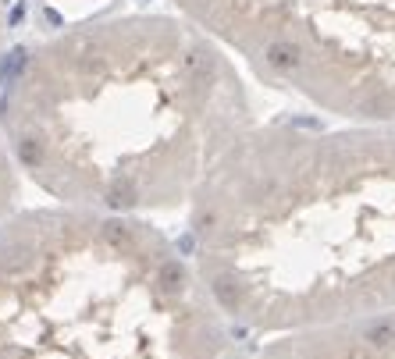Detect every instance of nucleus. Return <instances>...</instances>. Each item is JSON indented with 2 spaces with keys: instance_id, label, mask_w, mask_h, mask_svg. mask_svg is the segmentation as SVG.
I'll use <instances>...</instances> for the list:
<instances>
[{
  "instance_id": "nucleus-1",
  "label": "nucleus",
  "mask_w": 395,
  "mask_h": 359,
  "mask_svg": "<svg viewBox=\"0 0 395 359\" xmlns=\"http://www.w3.org/2000/svg\"><path fill=\"white\" fill-rule=\"evenodd\" d=\"M4 86L18 164L100 214L193 203L257 124L235 57L185 14L75 25L18 57Z\"/></svg>"
},
{
  "instance_id": "nucleus-2",
  "label": "nucleus",
  "mask_w": 395,
  "mask_h": 359,
  "mask_svg": "<svg viewBox=\"0 0 395 359\" xmlns=\"http://www.w3.org/2000/svg\"><path fill=\"white\" fill-rule=\"evenodd\" d=\"M193 263L253 338L395 313V124H253L193 196Z\"/></svg>"
},
{
  "instance_id": "nucleus-3",
  "label": "nucleus",
  "mask_w": 395,
  "mask_h": 359,
  "mask_svg": "<svg viewBox=\"0 0 395 359\" xmlns=\"http://www.w3.org/2000/svg\"><path fill=\"white\" fill-rule=\"evenodd\" d=\"M0 270L32 292V338L0 359H246L249 334L193 260L132 214H39L0 246Z\"/></svg>"
},
{
  "instance_id": "nucleus-4",
  "label": "nucleus",
  "mask_w": 395,
  "mask_h": 359,
  "mask_svg": "<svg viewBox=\"0 0 395 359\" xmlns=\"http://www.w3.org/2000/svg\"><path fill=\"white\" fill-rule=\"evenodd\" d=\"M257 82L349 124H395V0H175Z\"/></svg>"
},
{
  "instance_id": "nucleus-5",
  "label": "nucleus",
  "mask_w": 395,
  "mask_h": 359,
  "mask_svg": "<svg viewBox=\"0 0 395 359\" xmlns=\"http://www.w3.org/2000/svg\"><path fill=\"white\" fill-rule=\"evenodd\" d=\"M246 359H395V313L271 338L249 334Z\"/></svg>"
},
{
  "instance_id": "nucleus-6",
  "label": "nucleus",
  "mask_w": 395,
  "mask_h": 359,
  "mask_svg": "<svg viewBox=\"0 0 395 359\" xmlns=\"http://www.w3.org/2000/svg\"><path fill=\"white\" fill-rule=\"evenodd\" d=\"M0 36H4V11H0ZM0 82H4V68H0Z\"/></svg>"
}]
</instances>
